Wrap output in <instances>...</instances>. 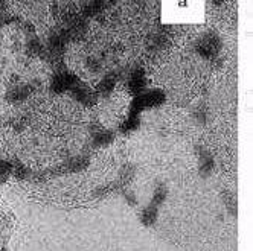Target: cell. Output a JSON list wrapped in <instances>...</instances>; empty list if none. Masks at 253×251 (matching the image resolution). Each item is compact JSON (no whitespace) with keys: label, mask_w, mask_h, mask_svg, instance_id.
<instances>
[{"label":"cell","mask_w":253,"mask_h":251,"mask_svg":"<svg viewBox=\"0 0 253 251\" xmlns=\"http://www.w3.org/2000/svg\"><path fill=\"white\" fill-rule=\"evenodd\" d=\"M125 200H126V203H128L130 206H136L137 204L136 195H133V193H125Z\"/></svg>","instance_id":"17"},{"label":"cell","mask_w":253,"mask_h":251,"mask_svg":"<svg viewBox=\"0 0 253 251\" xmlns=\"http://www.w3.org/2000/svg\"><path fill=\"white\" fill-rule=\"evenodd\" d=\"M113 137L115 134L112 131H108V130H102V128H98L92 133V142H93V145L95 146H105L108 145V143H112L113 142Z\"/></svg>","instance_id":"7"},{"label":"cell","mask_w":253,"mask_h":251,"mask_svg":"<svg viewBox=\"0 0 253 251\" xmlns=\"http://www.w3.org/2000/svg\"><path fill=\"white\" fill-rule=\"evenodd\" d=\"M11 177V163L0 158V183H5Z\"/></svg>","instance_id":"15"},{"label":"cell","mask_w":253,"mask_h":251,"mask_svg":"<svg viewBox=\"0 0 253 251\" xmlns=\"http://www.w3.org/2000/svg\"><path fill=\"white\" fill-rule=\"evenodd\" d=\"M115 88V78L113 76H105L99 81L98 87H96V93L98 96H108L112 93V90Z\"/></svg>","instance_id":"12"},{"label":"cell","mask_w":253,"mask_h":251,"mask_svg":"<svg viewBox=\"0 0 253 251\" xmlns=\"http://www.w3.org/2000/svg\"><path fill=\"white\" fill-rule=\"evenodd\" d=\"M165 101V95L160 90H148V92H142L140 95L136 96L133 102V111L131 113H139L145 108H153V107L160 105Z\"/></svg>","instance_id":"3"},{"label":"cell","mask_w":253,"mask_h":251,"mask_svg":"<svg viewBox=\"0 0 253 251\" xmlns=\"http://www.w3.org/2000/svg\"><path fill=\"white\" fill-rule=\"evenodd\" d=\"M164 15L168 22H198L203 20L202 2H165Z\"/></svg>","instance_id":"1"},{"label":"cell","mask_w":253,"mask_h":251,"mask_svg":"<svg viewBox=\"0 0 253 251\" xmlns=\"http://www.w3.org/2000/svg\"><path fill=\"white\" fill-rule=\"evenodd\" d=\"M198 55H202L205 58H213L218 55V52L221 49V40L216 34L213 32H208L203 37L198 38L197 46H195Z\"/></svg>","instance_id":"2"},{"label":"cell","mask_w":253,"mask_h":251,"mask_svg":"<svg viewBox=\"0 0 253 251\" xmlns=\"http://www.w3.org/2000/svg\"><path fill=\"white\" fill-rule=\"evenodd\" d=\"M29 93H31V87L28 84H15L11 88H8L5 99L12 104H20L28 99Z\"/></svg>","instance_id":"6"},{"label":"cell","mask_w":253,"mask_h":251,"mask_svg":"<svg viewBox=\"0 0 253 251\" xmlns=\"http://www.w3.org/2000/svg\"><path fill=\"white\" fill-rule=\"evenodd\" d=\"M78 82V78L67 70H60L50 79V90L53 93L70 92V88Z\"/></svg>","instance_id":"5"},{"label":"cell","mask_w":253,"mask_h":251,"mask_svg":"<svg viewBox=\"0 0 253 251\" xmlns=\"http://www.w3.org/2000/svg\"><path fill=\"white\" fill-rule=\"evenodd\" d=\"M42 43H40V40L39 38H31L28 43H26V50H28V53H31V55H39V53L42 52Z\"/></svg>","instance_id":"16"},{"label":"cell","mask_w":253,"mask_h":251,"mask_svg":"<svg viewBox=\"0 0 253 251\" xmlns=\"http://www.w3.org/2000/svg\"><path fill=\"white\" fill-rule=\"evenodd\" d=\"M64 166L67 172H78L81 169H84L87 166V158L81 157V155H75L70 157L67 161H64Z\"/></svg>","instance_id":"11"},{"label":"cell","mask_w":253,"mask_h":251,"mask_svg":"<svg viewBox=\"0 0 253 251\" xmlns=\"http://www.w3.org/2000/svg\"><path fill=\"white\" fill-rule=\"evenodd\" d=\"M213 158L208 151H202L200 152V163H198V172H200L202 177H209L213 171Z\"/></svg>","instance_id":"8"},{"label":"cell","mask_w":253,"mask_h":251,"mask_svg":"<svg viewBox=\"0 0 253 251\" xmlns=\"http://www.w3.org/2000/svg\"><path fill=\"white\" fill-rule=\"evenodd\" d=\"M11 175L15 177L17 180H26L31 177V171L25 166V163L19 160H12L11 161Z\"/></svg>","instance_id":"9"},{"label":"cell","mask_w":253,"mask_h":251,"mask_svg":"<svg viewBox=\"0 0 253 251\" xmlns=\"http://www.w3.org/2000/svg\"><path fill=\"white\" fill-rule=\"evenodd\" d=\"M2 20H3V17H2V14H0V26H2Z\"/></svg>","instance_id":"18"},{"label":"cell","mask_w":253,"mask_h":251,"mask_svg":"<svg viewBox=\"0 0 253 251\" xmlns=\"http://www.w3.org/2000/svg\"><path fill=\"white\" fill-rule=\"evenodd\" d=\"M70 95H72V98H74L77 102H80V104H83L85 107H92L98 101L96 90H93L92 87L87 85L85 82H83L80 79H78V82L74 87L70 88Z\"/></svg>","instance_id":"4"},{"label":"cell","mask_w":253,"mask_h":251,"mask_svg":"<svg viewBox=\"0 0 253 251\" xmlns=\"http://www.w3.org/2000/svg\"><path fill=\"white\" fill-rule=\"evenodd\" d=\"M159 212V207L154 206V204H150L145 210H142L140 213V222L143 225H153L156 221H157V213Z\"/></svg>","instance_id":"10"},{"label":"cell","mask_w":253,"mask_h":251,"mask_svg":"<svg viewBox=\"0 0 253 251\" xmlns=\"http://www.w3.org/2000/svg\"><path fill=\"white\" fill-rule=\"evenodd\" d=\"M139 127V114L136 113H131L130 117L125 120V123L121 127V131L122 133H130L133 130H136Z\"/></svg>","instance_id":"13"},{"label":"cell","mask_w":253,"mask_h":251,"mask_svg":"<svg viewBox=\"0 0 253 251\" xmlns=\"http://www.w3.org/2000/svg\"><path fill=\"white\" fill-rule=\"evenodd\" d=\"M167 193H168V190H167V187L165 186H157L156 187V190H154V195H153V200H151V204H154V206H160L162 203L165 201V198H167Z\"/></svg>","instance_id":"14"}]
</instances>
